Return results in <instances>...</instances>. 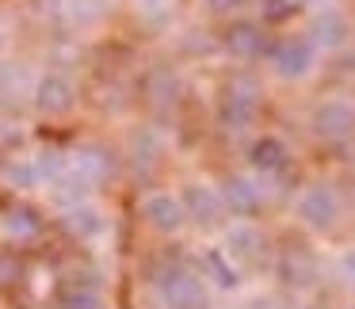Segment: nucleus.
Returning a JSON list of instances; mask_svg holds the SVG:
<instances>
[{
	"mask_svg": "<svg viewBox=\"0 0 355 309\" xmlns=\"http://www.w3.org/2000/svg\"><path fill=\"white\" fill-rule=\"evenodd\" d=\"M153 290L161 309H207L210 306V286L199 271L184 267V263H172L161 275L153 279Z\"/></svg>",
	"mask_w": 355,
	"mask_h": 309,
	"instance_id": "f257e3e1",
	"label": "nucleus"
},
{
	"mask_svg": "<svg viewBox=\"0 0 355 309\" xmlns=\"http://www.w3.org/2000/svg\"><path fill=\"white\" fill-rule=\"evenodd\" d=\"M340 195L332 191V187L324 184H313L302 191L298 199V222L306 225V229H317V233H329L332 225L340 222Z\"/></svg>",
	"mask_w": 355,
	"mask_h": 309,
	"instance_id": "f03ea898",
	"label": "nucleus"
},
{
	"mask_svg": "<svg viewBox=\"0 0 355 309\" xmlns=\"http://www.w3.org/2000/svg\"><path fill=\"white\" fill-rule=\"evenodd\" d=\"M180 202H184V210H187V222L202 225V229H218V225L225 222L222 191H214L210 184H191Z\"/></svg>",
	"mask_w": 355,
	"mask_h": 309,
	"instance_id": "7ed1b4c3",
	"label": "nucleus"
},
{
	"mask_svg": "<svg viewBox=\"0 0 355 309\" xmlns=\"http://www.w3.org/2000/svg\"><path fill=\"white\" fill-rule=\"evenodd\" d=\"M141 214H146V222L157 233H180L187 225V210L180 202V195H172V191H149L141 199Z\"/></svg>",
	"mask_w": 355,
	"mask_h": 309,
	"instance_id": "20e7f679",
	"label": "nucleus"
},
{
	"mask_svg": "<svg viewBox=\"0 0 355 309\" xmlns=\"http://www.w3.org/2000/svg\"><path fill=\"white\" fill-rule=\"evenodd\" d=\"M271 65L283 80H306L317 65V50L306 39H283L271 54Z\"/></svg>",
	"mask_w": 355,
	"mask_h": 309,
	"instance_id": "39448f33",
	"label": "nucleus"
},
{
	"mask_svg": "<svg viewBox=\"0 0 355 309\" xmlns=\"http://www.w3.org/2000/svg\"><path fill=\"white\" fill-rule=\"evenodd\" d=\"M256 107H260V85L248 77H237L230 88H225V103H222V118L230 126H248L256 118Z\"/></svg>",
	"mask_w": 355,
	"mask_h": 309,
	"instance_id": "423d86ee",
	"label": "nucleus"
},
{
	"mask_svg": "<svg viewBox=\"0 0 355 309\" xmlns=\"http://www.w3.org/2000/svg\"><path fill=\"white\" fill-rule=\"evenodd\" d=\"M309 126H313V134L324 138V141L347 138V134L355 130V107L347 100H329V103H321V107L313 111Z\"/></svg>",
	"mask_w": 355,
	"mask_h": 309,
	"instance_id": "0eeeda50",
	"label": "nucleus"
},
{
	"mask_svg": "<svg viewBox=\"0 0 355 309\" xmlns=\"http://www.w3.org/2000/svg\"><path fill=\"white\" fill-rule=\"evenodd\" d=\"M347 39H352V27H347V19L340 16L336 8H321L313 19H309L306 42L313 50H340Z\"/></svg>",
	"mask_w": 355,
	"mask_h": 309,
	"instance_id": "6e6552de",
	"label": "nucleus"
},
{
	"mask_svg": "<svg viewBox=\"0 0 355 309\" xmlns=\"http://www.w3.org/2000/svg\"><path fill=\"white\" fill-rule=\"evenodd\" d=\"M31 96H35V107H39L42 115H65V111L73 107V100H77L69 77H62V73H46V77H39L35 88H31Z\"/></svg>",
	"mask_w": 355,
	"mask_h": 309,
	"instance_id": "1a4fd4ad",
	"label": "nucleus"
},
{
	"mask_svg": "<svg viewBox=\"0 0 355 309\" xmlns=\"http://www.w3.org/2000/svg\"><path fill=\"white\" fill-rule=\"evenodd\" d=\"M92 187H96L92 179H85L77 168H69V157H65L62 176L50 179V202L62 206V210H73V206H80V202H92Z\"/></svg>",
	"mask_w": 355,
	"mask_h": 309,
	"instance_id": "9d476101",
	"label": "nucleus"
},
{
	"mask_svg": "<svg viewBox=\"0 0 355 309\" xmlns=\"http://www.w3.org/2000/svg\"><path fill=\"white\" fill-rule=\"evenodd\" d=\"M222 252L230 256L237 267H248V263H256L260 252H263V233L256 229V225H248V222H237L233 229H225Z\"/></svg>",
	"mask_w": 355,
	"mask_h": 309,
	"instance_id": "9b49d317",
	"label": "nucleus"
},
{
	"mask_svg": "<svg viewBox=\"0 0 355 309\" xmlns=\"http://www.w3.org/2000/svg\"><path fill=\"white\" fill-rule=\"evenodd\" d=\"M222 202L233 214H256L263 206V191L252 176H230L222 184Z\"/></svg>",
	"mask_w": 355,
	"mask_h": 309,
	"instance_id": "f8f14e48",
	"label": "nucleus"
},
{
	"mask_svg": "<svg viewBox=\"0 0 355 309\" xmlns=\"http://www.w3.org/2000/svg\"><path fill=\"white\" fill-rule=\"evenodd\" d=\"M199 275L207 279V286H218V290H237L241 286V267L222 252V248L202 252V271Z\"/></svg>",
	"mask_w": 355,
	"mask_h": 309,
	"instance_id": "ddd939ff",
	"label": "nucleus"
},
{
	"mask_svg": "<svg viewBox=\"0 0 355 309\" xmlns=\"http://www.w3.org/2000/svg\"><path fill=\"white\" fill-rule=\"evenodd\" d=\"M65 229H69L73 237H80V240H100L103 233H107V218H103L100 206L80 202V206L65 210Z\"/></svg>",
	"mask_w": 355,
	"mask_h": 309,
	"instance_id": "4468645a",
	"label": "nucleus"
},
{
	"mask_svg": "<svg viewBox=\"0 0 355 309\" xmlns=\"http://www.w3.org/2000/svg\"><path fill=\"white\" fill-rule=\"evenodd\" d=\"M279 279H283L286 286H298V290L313 286V279H317L313 256H306V252H286L283 260H279Z\"/></svg>",
	"mask_w": 355,
	"mask_h": 309,
	"instance_id": "2eb2a0df",
	"label": "nucleus"
},
{
	"mask_svg": "<svg viewBox=\"0 0 355 309\" xmlns=\"http://www.w3.org/2000/svg\"><path fill=\"white\" fill-rule=\"evenodd\" d=\"M69 168H77L85 179L100 184V179L111 172V157H107V149H100V145H80L77 153L69 157Z\"/></svg>",
	"mask_w": 355,
	"mask_h": 309,
	"instance_id": "dca6fc26",
	"label": "nucleus"
},
{
	"mask_svg": "<svg viewBox=\"0 0 355 309\" xmlns=\"http://www.w3.org/2000/svg\"><path fill=\"white\" fill-rule=\"evenodd\" d=\"M0 176H4V184H8V187H16V191H31V187L42 184L35 157H16V161H8Z\"/></svg>",
	"mask_w": 355,
	"mask_h": 309,
	"instance_id": "f3484780",
	"label": "nucleus"
},
{
	"mask_svg": "<svg viewBox=\"0 0 355 309\" xmlns=\"http://www.w3.org/2000/svg\"><path fill=\"white\" fill-rule=\"evenodd\" d=\"M286 161L291 157H286V145L279 138H260L252 145V168L256 172H283Z\"/></svg>",
	"mask_w": 355,
	"mask_h": 309,
	"instance_id": "a211bd4d",
	"label": "nucleus"
},
{
	"mask_svg": "<svg viewBox=\"0 0 355 309\" xmlns=\"http://www.w3.org/2000/svg\"><path fill=\"white\" fill-rule=\"evenodd\" d=\"M107 0H65V16H69L73 27H96L103 16H107Z\"/></svg>",
	"mask_w": 355,
	"mask_h": 309,
	"instance_id": "6ab92c4d",
	"label": "nucleus"
},
{
	"mask_svg": "<svg viewBox=\"0 0 355 309\" xmlns=\"http://www.w3.org/2000/svg\"><path fill=\"white\" fill-rule=\"evenodd\" d=\"M260 50H263V35H260V27H256V24H237L230 31V54L256 58Z\"/></svg>",
	"mask_w": 355,
	"mask_h": 309,
	"instance_id": "aec40b11",
	"label": "nucleus"
},
{
	"mask_svg": "<svg viewBox=\"0 0 355 309\" xmlns=\"http://www.w3.org/2000/svg\"><path fill=\"white\" fill-rule=\"evenodd\" d=\"M27 88H35V77H31L27 65H19V62L0 65V96H19V92H27Z\"/></svg>",
	"mask_w": 355,
	"mask_h": 309,
	"instance_id": "412c9836",
	"label": "nucleus"
},
{
	"mask_svg": "<svg viewBox=\"0 0 355 309\" xmlns=\"http://www.w3.org/2000/svg\"><path fill=\"white\" fill-rule=\"evenodd\" d=\"M58 309H107V306H103V298L96 290L77 286V290H65L62 294V306H58Z\"/></svg>",
	"mask_w": 355,
	"mask_h": 309,
	"instance_id": "4be33fe9",
	"label": "nucleus"
},
{
	"mask_svg": "<svg viewBox=\"0 0 355 309\" xmlns=\"http://www.w3.org/2000/svg\"><path fill=\"white\" fill-rule=\"evenodd\" d=\"M8 229L12 233H19V237H31L35 229H39V222H35L27 210H16V214H8Z\"/></svg>",
	"mask_w": 355,
	"mask_h": 309,
	"instance_id": "5701e85b",
	"label": "nucleus"
},
{
	"mask_svg": "<svg viewBox=\"0 0 355 309\" xmlns=\"http://www.w3.org/2000/svg\"><path fill=\"white\" fill-rule=\"evenodd\" d=\"M336 271H340V279H344V283H352V286H355V245L340 252V260H336Z\"/></svg>",
	"mask_w": 355,
	"mask_h": 309,
	"instance_id": "b1692460",
	"label": "nucleus"
},
{
	"mask_svg": "<svg viewBox=\"0 0 355 309\" xmlns=\"http://www.w3.org/2000/svg\"><path fill=\"white\" fill-rule=\"evenodd\" d=\"M237 4H245V0H207L210 12H230V8H237Z\"/></svg>",
	"mask_w": 355,
	"mask_h": 309,
	"instance_id": "393cba45",
	"label": "nucleus"
},
{
	"mask_svg": "<svg viewBox=\"0 0 355 309\" xmlns=\"http://www.w3.org/2000/svg\"><path fill=\"white\" fill-rule=\"evenodd\" d=\"M138 4H146V8H161V4H168V0H138Z\"/></svg>",
	"mask_w": 355,
	"mask_h": 309,
	"instance_id": "a878e982",
	"label": "nucleus"
},
{
	"mask_svg": "<svg viewBox=\"0 0 355 309\" xmlns=\"http://www.w3.org/2000/svg\"><path fill=\"white\" fill-rule=\"evenodd\" d=\"M302 309H329V306H321V301H309V306H302Z\"/></svg>",
	"mask_w": 355,
	"mask_h": 309,
	"instance_id": "bb28decb",
	"label": "nucleus"
},
{
	"mask_svg": "<svg viewBox=\"0 0 355 309\" xmlns=\"http://www.w3.org/2000/svg\"><path fill=\"white\" fill-rule=\"evenodd\" d=\"M286 4H313V0H286Z\"/></svg>",
	"mask_w": 355,
	"mask_h": 309,
	"instance_id": "cd10ccee",
	"label": "nucleus"
}]
</instances>
